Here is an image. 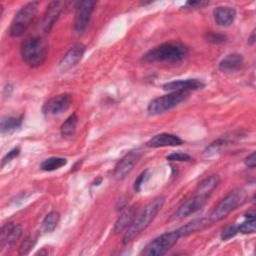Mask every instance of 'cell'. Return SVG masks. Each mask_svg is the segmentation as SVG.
<instances>
[{"mask_svg":"<svg viewBox=\"0 0 256 256\" xmlns=\"http://www.w3.org/2000/svg\"><path fill=\"white\" fill-rule=\"evenodd\" d=\"M164 203L165 197L159 196L154 198L144 208L137 212L133 221L126 229V232L123 236V244L130 243L135 237H137L142 231H144L155 219L156 215L162 209Z\"/></svg>","mask_w":256,"mask_h":256,"instance_id":"6da1fadb","label":"cell"},{"mask_svg":"<svg viewBox=\"0 0 256 256\" xmlns=\"http://www.w3.org/2000/svg\"><path fill=\"white\" fill-rule=\"evenodd\" d=\"M188 55V48L178 41L163 43L148 50L142 57L146 63H168L175 64L185 59Z\"/></svg>","mask_w":256,"mask_h":256,"instance_id":"7a4b0ae2","label":"cell"},{"mask_svg":"<svg viewBox=\"0 0 256 256\" xmlns=\"http://www.w3.org/2000/svg\"><path fill=\"white\" fill-rule=\"evenodd\" d=\"M20 53L23 61L31 68L41 66L48 53V44L40 36H32L24 39L20 46Z\"/></svg>","mask_w":256,"mask_h":256,"instance_id":"3957f363","label":"cell"},{"mask_svg":"<svg viewBox=\"0 0 256 256\" xmlns=\"http://www.w3.org/2000/svg\"><path fill=\"white\" fill-rule=\"evenodd\" d=\"M247 199L246 191L243 188H235L223 197L211 211L208 219L210 223L219 222L227 217L232 211L243 205Z\"/></svg>","mask_w":256,"mask_h":256,"instance_id":"277c9868","label":"cell"},{"mask_svg":"<svg viewBox=\"0 0 256 256\" xmlns=\"http://www.w3.org/2000/svg\"><path fill=\"white\" fill-rule=\"evenodd\" d=\"M38 4L36 1L28 2L16 12L9 28V35L11 37H20L28 30L36 17Z\"/></svg>","mask_w":256,"mask_h":256,"instance_id":"5b68a950","label":"cell"},{"mask_svg":"<svg viewBox=\"0 0 256 256\" xmlns=\"http://www.w3.org/2000/svg\"><path fill=\"white\" fill-rule=\"evenodd\" d=\"M180 237L178 229L165 232L151 240L140 254L143 256H162L178 242Z\"/></svg>","mask_w":256,"mask_h":256,"instance_id":"8992f818","label":"cell"},{"mask_svg":"<svg viewBox=\"0 0 256 256\" xmlns=\"http://www.w3.org/2000/svg\"><path fill=\"white\" fill-rule=\"evenodd\" d=\"M189 96V93L184 92H169L166 95L157 97L151 100L148 104L147 111L150 115H160L184 102Z\"/></svg>","mask_w":256,"mask_h":256,"instance_id":"52a82bcc","label":"cell"},{"mask_svg":"<svg viewBox=\"0 0 256 256\" xmlns=\"http://www.w3.org/2000/svg\"><path fill=\"white\" fill-rule=\"evenodd\" d=\"M142 154L143 150L141 148H136L126 153L115 165L113 171L114 179L117 181L123 180L133 170L134 166L140 160Z\"/></svg>","mask_w":256,"mask_h":256,"instance_id":"ba28073f","label":"cell"},{"mask_svg":"<svg viewBox=\"0 0 256 256\" xmlns=\"http://www.w3.org/2000/svg\"><path fill=\"white\" fill-rule=\"evenodd\" d=\"M95 1H78L76 3V11H75V17H74V24L73 28L74 31L77 33H82L86 30V28L89 25L92 13L96 6Z\"/></svg>","mask_w":256,"mask_h":256,"instance_id":"9c48e42d","label":"cell"},{"mask_svg":"<svg viewBox=\"0 0 256 256\" xmlns=\"http://www.w3.org/2000/svg\"><path fill=\"white\" fill-rule=\"evenodd\" d=\"M72 99L67 93L59 94L50 98L43 106L42 111L47 116H55L67 111L71 106Z\"/></svg>","mask_w":256,"mask_h":256,"instance_id":"30bf717a","label":"cell"},{"mask_svg":"<svg viewBox=\"0 0 256 256\" xmlns=\"http://www.w3.org/2000/svg\"><path fill=\"white\" fill-rule=\"evenodd\" d=\"M208 197H204L198 194H195L194 196L190 197L186 201H184L177 209V211L174 214V218L176 219H182L184 217H187L191 214L196 213L200 209L203 208V206L208 201Z\"/></svg>","mask_w":256,"mask_h":256,"instance_id":"8fae6325","label":"cell"},{"mask_svg":"<svg viewBox=\"0 0 256 256\" xmlns=\"http://www.w3.org/2000/svg\"><path fill=\"white\" fill-rule=\"evenodd\" d=\"M204 83L199 79H178L165 83L162 88L167 92H184L189 93L190 91H196L202 89Z\"/></svg>","mask_w":256,"mask_h":256,"instance_id":"7c38bea8","label":"cell"},{"mask_svg":"<svg viewBox=\"0 0 256 256\" xmlns=\"http://www.w3.org/2000/svg\"><path fill=\"white\" fill-rule=\"evenodd\" d=\"M85 52V46L81 43L73 45L61 58L59 62V70L61 72H66L72 67H74L83 57Z\"/></svg>","mask_w":256,"mask_h":256,"instance_id":"4fadbf2b","label":"cell"},{"mask_svg":"<svg viewBox=\"0 0 256 256\" xmlns=\"http://www.w3.org/2000/svg\"><path fill=\"white\" fill-rule=\"evenodd\" d=\"M63 3L60 1H51L46 8L41 22V29L45 33H49L57 21L61 11Z\"/></svg>","mask_w":256,"mask_h":256,"instance_id":"5bb4252c","label":"cell"},{"mask_svg":"<svg viewBox=\"0 0 256 256\" xmlns=\"http://www.w3.org/2000/svg\"><path fill=\"white\" fill-rule=\"evenodd\" d=\"M183 144V140L175 134L171 133H160L153 136L146 142V147L149 148H160V147H171L179 146Z\"/></svg>","mask_w":256,"mask_h":256,"instance_id":"9a60e30c","label":"cell"},{"mask_svg":"<svg viewBox=\"0 0 256 256\" xmlns=\"http://www.w3.org/2000/svg\"><path fill=\"white\" fill-rule=\"evenodd\" d=\"M22 226L20 224H14L8 222L2 226L1 230V241L4 245L11 246L21 237Z\"/></svg>","mask_w":256,"mask_h":256,"instance_id":"2e32d148","label":"cell"},{"mask_svg":"<svg viewBox=\"0 0 256 256\" xmlns=\"http://www.w3.org/2000/svg\"><path fill=\"white\" fill-rule=\"evenodd\" d=\"M213 16L218 26L228 27L234 22L236 11L229 6H218L213 10Z\"/></svg>","mask_w":256,"mask_h":256,"instance_id":"e0dca14e","label":"cell"},{"mask_svg":"<svg viewBox=\"0 0 256 256\" xmlns=\"http://www.w3.org/2000/svg\"><path fill=\"white\" fill-rule=\"evenodd\" d=\"M244 64V58L239 53H230L226 55L218 64L219 70L230 73L238 71Z\"/></svg>","mask_w":256,"mask_h":256,"instance_id":"ac0fdd59","label":"cell"},{"mask_svg":"<svg viewBox=\"0 0 256 256\" xmlns=\"http://www.w3.org/2000/svg\"><path fill=\"white\" fill-rule=\"evenodd\" d=\"M136 213H137V206L136 205H132V206L127 207L122 212V214L118 217L117 221L115 222L114 227H113V232L115 234H118V233L122 232L123 230H126L129 227V225L131 224V222L133 221Z\"/></svg>","mask_w":256,"mask_h":256,"instance_id":"d6986e66","label":"cell"},{"mask_svg":"<svg viewBox=\"0 0 256 256\" xmlns=\"http://www.w3.org/2000/svg\"><path fill=\"white\" fill-rule=\"evenodd\" d=\"M220 183V177L218 175H211L204 180H202L195 191V194L204 196V197H210L212 192L217 188V186Z\"/></svg>","mask_w":256,"mask_h":256,"instance_id":"ffe728a7","label":"cell"},{"mask_svg":"<svg viewBox=\"0 0 256 256\" xmlns=\"http://www.w3.org/2000/svg\"><path fill=\"white\" fill-rule=\"evenodd\" d=\"M208 223H210L208 218L194 219V220L188 222L187 224H185L184 226L178 228V232L181 237L188 236L192 233H195V232H198V231L204 229L205 227H207L209 225Z\"/></svg>","mask_w":256,"mask_h":256,"instance_id":"44dd1931","label":"cell"},{"mask_svg":"<svg viewBox=\"0 0 256 256\" xmlns=\"http://www.w3.org/2000/svg\"><path fill=\"white\" fill-rule=\"evenodd\" d=\"M22 125V116H5L1 118L0 130L2 134H11L18 130Z\"/></svg>","mask_w":256,"mask_h":256,"instance_id":"7402d4cb","label":"cell"},{"mask_svg":"<svg viewBox=\"0 0 256 256\" xmlns=\"http://www.w3.org/2000/svg\"><path fill=\"white\" fill-rule=\"evenodd\" d=\"M78 123V117L76 113L71 114L61 125L60 133L62 137H71L75 134L76 127Z\"/></svg>","mask_w":256,"mask_h":256,"instance_id":"603a6c76","label":"cell"},{"mask_svg":"<svg viewBox=\"0 0 256 256\" xmlns=\"http://www.w3.org/2000/svg\"><path fill=\"white\" fill-rule=\"evenodd\" d=\"M246 220L240 224H237L238 226V232H241L243 234H253L255 233L256 229V222H255V212L251 211L245 214Z\"/></svg>","mask_w":256,"mask_h":256,"instance_id":"cb8c5ba5","label":"cell"},{"mask_svg":"<svg viewBox=\"0 0 256 256\" xmlns=\"http://www.w3.org/2000/svg\"><path fill=\"white\" fill-rule=\"evenodd\" d=\"M67 164V159L63 157H49L42 161L40 168L43 171H54Z\"/></svg>","mask_w":256,"mask_h":256,"instance_id":"d4e9b609","label":"cell"},{"mask_svg":"<svg viewBox=\"0 0 256 256\" xmlns=\"http://www.w3.org/2000/svg\"><path fill=\"white\" fill-rule=\"evenodd\" d=\"M59 219H60V215L57 211H51L49 212L43 222H42V229L44 232H47V233H51L55 230V228L57 227V224L59 222Z\"/></svg>","mask_w":256,"mask_h":256,"instance_id":"484cf974","label":"cell"},{"mask_svg":"<svg viewBox=\"0 0 256 256\" xmlns=\"http://www.w3.org/2000/svg\"><path fill=\"white\" fill-rule=\"evenodd\" d=\"M37 241V237L33 236V235H29L27 236L23 242L21 243L20 247H19V255H27L30 253V251L32 250V248L34 247V245L36 244Z\"/></svg>","mask_w":256,"mask_h":256,"instance_id":"4316f807","label":"cell"},{"mask_svg":"<svg viewBox=\"0 0 256 256\" xmlns=\"http://www.w3.org/2000/svg\"><path fill=\"white\" fill-rule=\"evenodd\" d=\"M166 159L168 161H173V162H190L193 160V158L187 154V153H183V152H173L171 154H169Z\"/></svg>","mask_w":256,"mask_h":256,"instance_id":"83f0119b","label":"cell"},{"mask_svg":"<svg viewBox=\"0 0 256 256\" xmlns=\"http://www.w3.org/2000/svg\"><path fill=\"white\" fill-rule=\"evenodd\" d=\"M238 233V226L237 224H230L226 226L221 234V239L222 240H228L232 237H234Z\"/></svg>","mask_w":256,"mask_h":256,"instance_id":"f1b7e54d","label":"cell"},{"mask_svg":"<svg viewBox=\"0 0 256 256\" xmlns=\"http://www.w3.org/2000/svg\"><path fill=\"white\" fill-rule=\"evenodd\" d=\"M205 38L208 42H211L213 44H221L226 41V36L223 34L215 33V32H207L205 35Z\"/></svg>","mask_w":256,"mask_h":256,"instance_id":"f546056e","label":"cell"},{"mask_svg":"<svg viewBox=\"0 0 256 256\" xmlns=\"http://www.w3.org/2000/svg\"><path fill=\"white\" fill-rule=\"evenodd\" d=\"M209 4V1L203 0H195V1H187L186 4L183 6L184 9H198L203 8Z\"/></svg>","mask_w":256,"mask_h":256,"instance_id":"4dcf8cb0","label":"cell"},{"mask_svg":"<svg viewBox=\"0 0 256 256\" xmlns=\"http://www.w3.org/2000/svg\"><path fill=\"white\" fill-rule=\"evenodd\" d=\"M20 154V148L19 147H16V148H13L11 149L2 159V163H1V166L3 167L4 165H6L7 163H9L11 160H13L14 158H16L18 155Z\"/></svg>","mask_w":256,"mask_h":256,"instance_id":"1f68e13d","label":"cell"},{"mask_svg":"<svg viewBox=\"0 0 256 256\" xmlns=\"http://www.w3.org/2000/svg\"><path fill=\"white\" fill-rule=\"evenodd\" d=\"M148 178V171L147 170H145V171H143L138 177H137V179L134 181V190L136 191V192H139L140 190H141V186H142V184L145 182V180Z\"/></svg>","mask_w":256,"mask_h":256,"instance_id":"d6a6232c","label":"cell"},{"mask_svg":"<svg viewBox=\"0 0 256 256\" xmlns=\"http://www.w3.org/2000/svg\"><path fill=\"white\" fill-rule=\"evenodd\" d=\"M244 163H245V165H246L248 168H251V169L255 168V166H256L255 151H253L251 154H249V155H248V156L245 158V160H244Z\"/></svg>","mask_w":256,"mask_h":256,"instance_id":"836d02e7","label":"cell"},{"mask_svg":"<svg viewBox=\"0 0 256 256\" xmlns=\"http://www.w3.org/2000/svg\"><path fill=\"white\" fill-rule=\"evenodd\" d=\"M127 202H128V201H127V198L121 197V198L119 199V201H118L117 205H116V210H117V211H119V210H121V209L125 208V207H126Z\"/></svg>","mask_w":256,"mask_h":256,"instance_id":"e575fe53","label":"cell"},{"mask_svg":"<svg viewBox=\"0 0 256 256\" xmlns=\"http://www.w3.org/2000/svg\"><path fill=\"white\" fill-rule=\"evenodd\" d=\"M248 43H249L250 45H253V44L255 43V29L252 31L251 35L249 36V38H248Z\"/></svg>","mask_w":256,"mask_h":256,"instance_id":"d590c367","label":"cell"},{"mask_svg":"<svg viewBox=\"0 0 256 256\" xmlns=\"http://www.w3.org/2000/svg\"><path fill=\"white\" fill-rule=\"evenodd\" d=\"M81 163H82V161H77V163H75V165L73 166V168L71 169V172H74L75 170H77L78 168H80V165H81Z\"/></svg>","mask_w":256,"mask_h":256,"instance_id":"8d00e7d4","label":"cell"}]
</instances>
